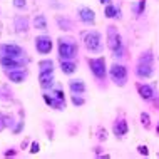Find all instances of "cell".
I'll return each instance as SVG.
<instances>
[{
	"mask_svg": "<svg viewBox=\"0 0 159 159\" xmlns=\"http://www.w3.org/2000/svg\"><path fill=\"white\" fill-rule=\"evenodd\" d=\"M69 87H70L72 94H84L85 92V85L82 80H70L69 82Z\"/></svg>",
	"mask_w": 159,
	"mask_h": 159,
	"instance_id": "cell-16",
	"label": "cell"
},
{
	"mask_svg": "<svg viewBox=\"0 0 159 159\" xmlns=\"http://www.w3.org/2000/svg\"><path fill=\"white\" fill-rule=\"evenodd\" d=\"M152 72H154V57L151 52H146L139 59V62H137L136 74L139 77H143V79H148V77L152 75Z\"/></svg>",
	"mask_w": 159,
	"mask_h": 159,
	"instance_id": "cell-1",
	"label": "cell"
},
{
	"mask_svg": "<svg viewBox=\"0 0 159 159\" xmlns=\"http://www.w3.org/2000/svg\"><path fill=\"white\" fill-rule=\"evenodd\" d=\"M99 134H101V136H99V139H106V131H101Z\"/></svg>",
	"mask_w": 159,
	"mask_h": 159,
	"instance_id": "cell-28",
	"label": "cell"
},
{
	"mask_svg": "<svg viewBox=\"0 0 159 159\" xmlns=\"http://www.w3.org/2000/svg\"><path fill=\"white\" fill-rule=\"evenodd\" d=\"M137 149H139V152H141V154H144V156H148V148H146V146H139Z\"/></svg>",
	"mask_w": 159,
	"mask_h": 159,
	"instance_id": "cell-25",
	"label": "cell"
},
{
	"mask_svg": "<svg viewBox=\"0 0 159 159\" xmlns=\"http://www.w3.org/2000/svg\"><path fill=\"white\" fill-rule=\"evenodd\" d=\"M59 55L62 61H72L77 55V44L72 39H61L59 40Z\"/></svg>",
	"mask_w": 159,
	"mask_h": 159,
	"instance_id": "cell-2",
	"label": "cell"
},
{
	"mask_svg": "<svg viewBox=\"0 0 159 159\" xmlns=\"http://www.w3.org/2000/svg\"><path fill=\"white\" fill-rule=\"evenodd\" d=\"M137 91H139V94H141V97H143V99H151L154 96L152 85H148V84H141L139 87H137Z\"/></svg>",
	"mask_w": 159,
	"mask_h": 159,
	"instance_id": "cell-15",
	"label": "cell"
},
{
	"mask_svg": "<svg viewBox=\"0 0 159 159\" xmlns=\"http://www.w3.org/2000/svg\"><path fill=\"white\" fill-rule=\"evenodd\" d=\"M111 2V0H102V3H109Z\"/></svg>",
	"mask_w": 159,
	"mask_h": 159,
	"instance_id": "cell-29",
	"label": "cell"
},
{
	"mask_svg": "<svg viewBox=\"0 0 159 159\" xmlns=\"http://www.w3.org/2000/svg\"><path fill=\"white\" fill-rule=\"evenodd\" d=\"M35 49H37V52H40V54H49L50 50H52V40H50V37L49 35H39L35 39Z\"/></svg>",
	"mask_w": 159,
	"mask_h": 159,
	"instance_id": "cell-9",
	"label": "cell"
},
{
	"mask_svg": "<svg viewBox=\"0 0 159 159\" xmlns=\"http://www.w3.org/2000/svg\"><path fill=\"white\" fill-rule=\"evenodd\" d=\"M61 69H62L64 74H72V72L75 70V64L72 62V61H62Z\"/></svg>",
	"mask_w": 159,
	"mask_h": 159,
	"instance_id": "cell-18",
	"label": "cell"
},
{
	"mask_svg": "<svg viewBox=\"0 0 159 159\" xmlns=\"http://www.w3.org/2000/svg\"><path fill=\"white\" fill-rule=\"evenodd\" d=\"M107 45H109V49L112 50L116 57H122V40L119 32L116 30V27L107 29Z\"/></svg>",
	"mask_w": 159,
	"mask_h": 159,
	"instance_id": "cell-3",
	"label": "cell"
},
{
	"mask_svg": "<svg viewBox=\"0 0 159 159\" xmlns=\"http://www.w3.org/2000/svg\"><path fill=\"white\" fill-rule=\"evenodd\" d=\"M34 25H35V29H39V30H45V29H47L45 17L44 15H35V19H34Z\"/></svg>",
	"mask_w": 159,
	"mask_h": 159,
	"instance_id": "cell-19",
	"label": "cell"
},
{
	"mask_svg": "<svg viewBox=\"0 0 159 159\" xmlns=\"http://www.w3.org/2000/svg\"><path fill=\"white\" fill-rule=\"evenodd\" d=\"M79 19L82 20V22L85 24H94V20H96V17H94V12L91 10V8H87V7H82V8H79Z\"/></svg>",
	"mask_w": 159,
	"mask_h": 159,
	"instance_id": "cell-11",
	"label": "cell"
},
{
	"mask_svg": "<svg viewBox=\"0 0 159 159\" xmlns=\"http://www.w3.org/2000/svg\"><path fill=\"white\" fill-rule=\"evenodd\" d=\"M39 80H40V87L42 89H52L54 74H42V75H39Z\"/></svg>",
	"mask_w": 159,
	"mask_h": 159,
	"instance_id": "cell-14",
	"label": "cell"
},
{
	"mask_svg": "<svg viewBox=\"0 0 159 159\" xmlns=\"http://www.w3.org/2000/svg\"><path fill=\"white\" fill-rule=\"evenodd\" d=\"M30 152H32V154L39 152V144H37V143H34V144H32V149H30Z\"/></svg>",
	"mask_w": 159,
	"mask_h": 159,
	"instance_id": "cell-27",
	"label": "cell"
},
{
	"mask_svg": "<svg viewBox=\"0 0 159 159\" xmlns=\"http://www.w3.org/2000/svg\"><path fill=\"white\" fill-rule=\"evenodd\" d=\"M0 64H2L3 69H20L24 67L25 59H17V57H8V55H0Z\"/></svg>",
	"mask_w": 159,
	"mask_h": 159,
	"instance_id": "cell-8",
	"label": "cell"
},
{
	"mask_svg": "<svg viewBox=\"0 0 159 159\" xmlns=\"http://www.w3.org/2000/svg\"><path fill=\"white\" fill-rule=\"evenodd\" d=\"M84 44L87 47V50H91V52L97 54L102 50V39H101V34L99 32H89L84 35Z\"/></svg>",
	"mask_w": 159,
	"mask_h": 159,
	"instance_id": "cell-4",
	"label": "cell"
},
{
	"mask_svg": "<svg viewBox=\"0 0 159 159\" xmlns=\"http://www.w3.org/2000/svg\"><path fill=\"white\" fill-rule=\"evenodd\" d=\"M42 74H54V62L52 61L39 62V75H42Z\"/></svg>",
	"mask_w": 159,
	"mask_h": 159,
	"instance_id": "cell-13",
	"label": "cell"
},
{
	"mask_svg": "<svg viewBox=\"0 0 159 159\" xmlns=\"http://www.w3.org/2000/svg\"><path fill=\"white\" fill-rule=\"evenodd\" d=\"M126 132H127V122L124 121V119L116 122V126H114V134L116 136H124Z\"/></svg>",
	"mask_w": 159,
	"mask_h": 159,
	"instance_id": "cell-17",
	"label": "cell"
},
{
	"mask_svg": "<svg viewBox=\"0 0 159 159\" xmlns=\"http://www.w3.org/2000/svg\"><path fill=\"white\" fill-rule=\"evenodd\" d=\"M0 55H8V57H17V59H22L25 52L20 45L17 44H2L0 45Z\"/></svg>",
	"mask_w": 159,
	"mask_h": 159,
	"instance_id": "cell-7",
	"label": "cell"
},
{
	"mask_svg": "<svg viewBox=\"0 0 159 159\" xmlns=\"http://www.w3.org/2000/svg\"><path fill=\"white\" fill-rule=\"evenodd\" d=\"M109 74H111L112 82H116L117 85H124L127 82V70L124 66H121V64H114V66L111 67Z\"/></svg>",
	"mask_w": 159,
	"mask_h": 159,
	"instance_id": "cell-5",
	"label": "cell"
},
{
	"mask_svg": "<svg viewBox=\"0 0 159 159\" xmlns=\"http://www.w3.org/2000/svg\"><path fill=\"white\" fill-rule=\"evenodd\" d=\"M7 77L12 80V82L20 84V82H24V80H25L27 72L22 70V69H12V70H7Z\"/></svg>",
	"mask_w": 159,
	"mask_h": 159,
	"instance_id": "cell-10",
	"label": "cell"
},
{
	"mask_svg": "<svg viewBox=\"0 0 159 159\" xmlns=\"http://www.w3.org/2000/svg\"><path fill=\"white\" fill-rule=\"evenodd\" d=\"M57 24H59V27H61L62 30H69V29L72 27L70 20H67V19H62V17H59V19H57Z\"/></svg>",
	"mask_w": 159,
	"mask_h": 159,
	"instance_id": "cell-20",
	"label": "cell"
},
{
	"mask_svg": "<svg viewBox=\"0 0 159 159\" xmlns=\"http://www.w3.org/2000/svg\"><path fill=\"white\" fill-rule=\"evenodd\" d=\"M72 102H74L75 106H82V104H84V99L77 97V94H74V97H72Z\"/></svg>",
	"mask_w": 159,
	"mask_h": 159,
	"instance_id": "cell-22",
	"label": "cell"
},
{
	"mask_svg": "<svg viewBox=\"0 0 159 159\" xmlns=\"http://www.w3.org/2000/svg\"><path fill=\"white\" fill-rule=\"evenodd\" d=\"M14 5L17 8H24L25 7V0H14Z\"/></svg>",
	"mask_w": 159,
	"mask_h": 159,
	"instance_id": "cell-24",
	"label": "cell"
},
{
	"mask_svg": "<svg viewBox=\"0 0 159 159\" xmlns=\"http://www.w3.org/2000/svg\"><path fill=\"white\" fill-rule=\"evenodd\" d=\"M106 15L107 17H116V15H117V10H116L112 5H107L106 7Z\"/></svg>",
	"mask_w": 159,
	"mask_h": 159,
	"instance_id": "cell-21",
	"label": "cell"
},
{
	"mask_svg": "<svg viewBox=\"0 0 159 159\" xmlns=\"http://www.w3.org/2000/svg\"><path fill=\"white\" fill-rule=\"evenodd\" d=\"M14 27H15L17 32H25V30L29 29V20H27V17L17 15L15 19H14Z\"/></svg>",
	"mask_w": 159,
	"mask_h": 159,
	"instance_id": "cell-12",
	"label": "cell"
},
{
	"mask_svg": "<svg viewBox=\"0 0 159 159\" xmlns=\"http://www.w3.org/2000/svg\"><path fill=\"white\" fill-rule=\"evenodd\" d=\"M54 96L57 97V99H61V101H64V92H62V91H55Z\"/></svg>",
	"mask_w": 159,
	"mask_h": 159,
	"instance_id": "cell-26",
	"label": "cell"
},
{
	"mask_svg": "<svg viewBox=\"0 0 159 159\" xmlns=\"http://www.w3.org/2000/svg\"><path fill=\"white\" fill-rule=\"evenodd\" d=\"M157 132H159V127H157Z\"/></svg>",
	"mask_w": 159,
	"mask_h": 159,
	"instance_id": "cell-30",
	"label": "cell"
},
{
	"mask_svg": "<svg viewBox=\"0 0 159 159\" xmlns=\"http://www.w3.org/2000/svg\"><path fill=\"white\" fill-rule=\"evenodd\" d=\"M141 121H143V124H144L146 127H148V126H149V116L143 112V114H141Z\"/></svg>",
	"mask_w": 159,
	"mask_h": 159,
	"instance_id": "cell-23",
	"label": "cell"
},
{
	"mask_svg": "<svg viewBox=\"0 0 159 159\" xmlns=\"http://www.w3.org/2000/svg\"><path fill=\"white\" fill-rule=\"evenodd\" d=\"M89 67H91L92 74L97 79H104L106 77V61L104 57H97V59H89Z\"/></svg>",
	"mask_w": 159,
	"mask_h": 159,
	"instance_id": "cell-6",
	"label": "cell"
}]
</instances>
